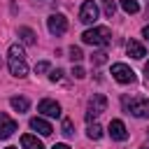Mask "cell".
<instances>
[{
    "label": "cell",
    "mask_w": 149,
    "mask_h": 149,
    "mask_svg": "<svg viewBox=\"0 0 149 149\" xmlns=\"http://www.w3.org/2000/svg\"><path fill=\"white\" fill-rule=\"evenodd\" d=\"M9 105H12V109L14 112H28V107H30V102H28V98H23V95H14V98H9Z\"/></svg>",
    "instance_id": "5bb4252c"
},
{
    "label": "cell",
    "mask_w": 149,
    "mask_h": 149,
    "mask_svg": "<svg viewBox=\"0 0 149 149\" xmlns=\"http://www.w3.org/2000/svg\"><path fill=\"white\" fill-rule=\"evenodd\" d=\"M47 28H49V33L51 35H63L65 30H68V19L63 16V14H51L49 19H47Z\"/></svg>",
    "instance_id": "52a82bcc"
},
{
    "label": "cell",
    "mask_w": 149,
    "mask_h": 149,
    "mask_svg": "<svg viewBox=\"0 0 149 149\" xmlns=\"http://www.w3.org/2000/svg\"><path fill=\"white\" fill-rule=\"evenodd\" d=\"M63 135H65V137H72V135H74V126H72L70 119H63Z\"/></svg>",
    "instance_id": "ffe728a7"
},
{
    "label": "cell",
    "mask_w": 149,
    "mask_h": 149,
    "mask_svg": "<svg viewBox=\"0 0 149 149\" xmlns=\"http://www.w3.org/2000/svg\"><path fill=\"white\" fill-rule=\"evenodd\" d=\"M123 107L128 114L137 116V119H147L149 116V100L137 95V98H123Z\"/></svg>",
    "instance_id": "3957f363"
},
{
    "label": "cell",
    "mask_w": 149,
    "mask_h": 149,
    "mask_svg": "<svg viewBox=\"0 0 149 149\" xmlns=\"http://www.w3.org/2000/svg\"><path fill=\"white\" fill-rule=\"evenodd\" d=\"M81 42L91 44V47H107L112 42V33L105 26H93V28H88V30L81 33Z\"/></svg>",
    "instance_id": "7a4b0ae2"
},
{
    "label": "cell",
    "mask_w": 149,
    "mask_h": 149,
    "mask_svg": "<svg viewBox=\"0 0 149 149\" xmlns=\"http://www.w3.org/2000/svg\"><path fill=\"white\" fill-rule=\"evenodd\" d=\"M7 68L14 77H26L28 74V63H26V54L21 49V44H12L7 51Z\"/></svg>",
    "instance_id": "6da1fadb"
},
{
    "label": "cell",
    "mask_w": 149,
    "mask_h": 149,
    "mask_svg": "<svg viewBox=\"0 0 149 149\" xmlns=\"http://www.w3.org/2000/svg\"><path fill=\"white\" fill-rule=\"evenodd\" d=\"M7 149H16V147H7Z\"/></svg>",
    "instance_id": "f1b7e54d"
},
{
    "label": "cell",
    "mask_w": 149,
    "mask_h": 149,
    "mask_svg": "<svg viewBox=\"0 0 149 149\" xmlns=\"http://www.w3.org/2000/svg\"><path fill=\"white\" fill-rule=\"evenodd\" d=\"M72 77H74V79H84V77H86L84 68H81V65H74V68H72Z\"/></svg>",
    "instance_id": "7402d4cb"
},
{
    "label": "cell",
    "mask_w": 149,
    "mask_h": 149,
    "mask_svg": "<svg viewBox=\"0 0 149 149\" xmlns=\"http://www.w3.org/2000/svg\"><path fill=\"white\" fill-rule=\"evenodd\" d=\"M68 54H70V61H72V63H79V61L84 58V54H81V49H79V47H70V49H68Z\"/></svg>",
    "instance_id": "d6986e66"
},
{
    "label": "cell",
    "mask_w": 149,
    "mask_h": 149,
    "mask_svg": "<svg viewBox=\"0 0 149 149\" xmlns=\"http://www.w3.org/2000/svg\"><path fill=\"white\" fill-rule=\"evenodd\" d=\"M30 128L35 130V133H40V135H51V123L47 121V119H42V116H33L30 119Z\"/></svg>",
    "instance_id": "8fae6325"
},
{
    "label": "cell",
    "mask_w": 149,
    "mask_h": 149,
    "mask_svg": "<svg viewBox=\"0 0 149 149\" xmlns=\"http://www.w3.org/2000/svg\"><path fill=\"white\" fill-rule=\"evenodd\" d=\"M37 112H42L44 116H54V119H58V116H61V105H58L56 100H51V98H44V100H40Z\"/></svg>",
    "instance_id": "ba28073f"
},
{
    "label": "cell",
    "mask_w": 149,
    "mask_h": 149,
    "mask_svg": "<svg viewBox=\"0 0 149 149\" xmlns=\"http://www.w3.org/2000/svg\"><path fill=\"white\" fill-rule=\"evenodd\" d=\"M14 130H16V121H14L9 114L0 112V140L12 137V135H14Z\"/></svg>",
    "instance_id": "9c48e42d"
},
{
    "label": "cell",
    "mask_w": 149,
    "mask_h": 149,
    "mask_svg": "<svg viewBox=\"0 0 149 149\" xmlns=\"http://www.w3.org/2000/svg\"><path fill=\"white\" fill-rule=\"evenodd\" d=\"M144 74H147V79H149V63L144 65Z\"/></svg>",
    "instance_id": "4316f807"
},
{
    "label": "cell",
    "mask_w": 149,
    "mask_h": 149,
    "mask_svg": "<svg viewBox=\"0 0 149 149\" xmlns=\"http://www.w3.org/2000/svg\"><path fill=\"white\" fill-rule=\"evenodd\" d=\"M147 5H149V0H147Z\"/></svg>",
    "instance_id": "f546056e"
},
{
    "label": "cell",
    "mask_w": 149,
    "mask_h": 149,
    "mask_svg": "<svg viewBox=\"0 0 149 149\" xmlns=\"http://www.w3.org/2000/svg\"><path fill=\"white\" fill-rule=\"evenodd\" d=\"M121 9L126 14H137L140 12V5H137V0H121Z\"/></svg>",
    "instance_id": "e0dca14e"
},
{
    "label": "cell",
    "mask_w": 149,
    "mask_h": 149,
    "mask_svg": "<svg viewBox=\"0 0 149 149\" xmlns=\"http://www.w3.org/2000/svg\"><path fill=\"white\" fill-rule=\"evenodd\" d=\"M51 149H70V147H68V144H63V142H61V144H54V147H51Z\"/></svg>",
    "instance_id": "484cf974"
},
{
    "label": "cell",
    "mask_w": 149,
    "mask_h": 149,
    "mask_svg": "<svg viewBox=\"0 0 149 149\" xmlns=\"http://www.w3.org/2000/svg\"><path fill=\"white\" fill-rule=\"evenodd\" d=\"M21 147L23 149H44V144L37 140V135H30V133L21 135Z\"/></svg>",
    "instance_id": "4fadbf2b"
},
{
    "label": "cell",
    "mask_w": 149,
    "mask_h": 149,
    "mask_svg": "<svg viewBox=\"0 0 149 149\" xmlns=\"http://www.w3.org/2000/svg\"><path fill=\"white\" fill-rule=\"evenodd\" d=\"M105 109H107V98H105L102 93H93V95L88 98V105H86V121L91 123V121L98 119Z\"/></svg>",
    "instance_id": "277c9868"
},
{
    "label": "cell",
    "mask_w": 149,
    "mask_h": 149,
    "mask_svg": "<svg viewBox=\"0 0 149 149\" xmlns=\"http://www.w3.org/2000/svg\"><path fill=\"white\" fill-rule=\"evenodd\" d=\"M107 133L112 135V140H119V142H123V140L128 137L126 123H123L121 119H112V121H109V128H107Z\"/></svg>",
    "instance_id": "30bf717a"
},
{
    "label": "cell",
    "mask_w": 149,
    "mask_h": 149,
    "mask_svg": "<svg viewBox=\"0 0 149 149\" xmlns=\"http://www.w3.org/2000/svg\"><path fill=\"white\" fill-rule=\"evenodd\" d=\"M102 2V12H105V16L107 19H112L114 16V12H116V5L112 2V0H100Z\"/></svg>",
    "instance_id": "ac0fdd59"
},
{
    "label": "cell",
    "mask_w": 149,
    "mask_h": 149,
    "mask_svg": "<svg viewBox=\"0 0 149 149\" xmlns=\"http://www.w3.org/2000/svg\"><path fill=\"white\" fill-rule=\"evenodd\" d=\"M126 51H128V56H130V58H137V61L147 56V51H144V44H140L137 40H130V42L126 44Z\"/></svg>",
    "instance_id": "7c38bea8"
},
{
    "label": "cell",
    "mask_w": 149,
    "mask_h": 149,
    "mask_svg": "<svg viewBox=\"0 0 149 149\" xmlns=\"http://www.w3.org/2000/svg\"><path fill=\"white\" fill-rule=\"evenodd\" d=\"M19 37H21V42H23V44H35V42H37V40H35L37 35H35L30 28H26V26H23V28H19Z\"/></svg>",
    "instance_id": "9a60e30c"
},
{
    "label": "cell",
    "mask_w": 149,
    "mask_h": 149,
    "mask_svg": "<svg viewBox=\"0 0 149 149\" xmlns=\"http://www.w3.org/2000/svg\"><path fill=\"white\" fill-rule=\"evenodd\" d=\"M98 14H100L98 5H95L93 0H86V2L81 5V9H79V21L86 23V26H93V23L98 21Z\"/></svg>",
    "instance_id": "5b68a950"
},
{
    "label": "cell",
    "mask_w": 149,
    "mask_h": 149,
    "mask_svg": "<svg viewBox=\"0 0 149 149\" xmlns=\"http://www.w3.org/2000/svg\"><path fill=\"white\" fill-rule=\"evenodd\" d=\"M86 135H88L91 140H100V137H102V126H100V123H95V121H93V123H88Z\"/></svg>",
    "instance_id": "2e32d148"
},
{
    "label": "cell",
    "mask_w": 149,
    "mask_h": 149,
    "mask_svg": "<svg viewBox=\"0 0 149 149\" xmlns=\"http://www.w3.org/2000/svg\"><path fill=\"white\" fill-rule=\"evenodd\" d=\"M61 77H63V70H51V74H49L51 81H61Z\"/></svg>",
    "instance_id": "cb8c5ba5"
},
{
    "label": "cell",
    "mask_w": 149,
    "mask_h": 149,
    "mask_svg": "<svg viewBox=\"0 0 149 149\" xmlns=\"http://www.w3.org/2000/svg\"><path fill=\"white\" fill-rule=\"evenodd\" d=\"M140 149H149V144H142V147H140Z\"/></svg>",
    "instance_id": "83f0119b"
},
{
    "label": "cell",
    "mask_w": 149,
    "mask_h": 149,
    "mask_svg": "<svg viewBox=\"0 0 149 149\" xmlns=\"http://www.w3.org/2000/svg\"><path fill=\"white\" fill-rule=\"evenodd\" d=\"M112 77H114L119 84H133V81H135V72H133L126 63H114V65H112Z\"/></svg>",
    "instance_id": "8992f818"
},
{
    "label": "cell",
    "mask_w": 149,
    "mask_h": 149,
    "mask_svg": "<svg viewBox=\"0 0 149 149\" xmlns=\"http://www.w3.org/2000/svg\"><path fill=\"white\" fill-rule=\"evenodd\" d=\"M91 61H93L95 65H102V63L107 61V54H105V51H95V54L91 56Z\"/></svg>",
    "instance_id": "44dd1931"
},
{
    "label": "cell",
    "mask_w": 149,
    "mask_h": 149,
    "mask_svg": "<svg viewBox=\"0 0 149 149\" xmlns=\"http://www.w3.org/2000/svg\"><path fill=\"white\" fill-rule=\"evenodd\" d=\"M142 37H144V40H149V26H144V28H142Z\"/></svg>",
    "instance_id": "d4e9b609"
},
{
    "label": "cell",
    "mask_w": 149,
    "mask_h": 149,
    "mask_svg": "<svg viewBox=\"0 0 149 149\" xmlns=\"http://www.w3.org/2000/svg\"><path fill=\"white\" fill-rule=\"evenodd\" d=\"M47 70H49V63H47V61H40V63L35 65V72H47Z\"/></svg>",
    "instance_id": "603a6c76"
}]
</instances>
